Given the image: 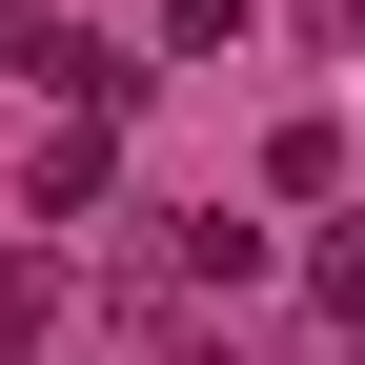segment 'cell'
<instances>
[{
    "label": "cell",
    "mask_w": 365,
    "mask_h": 365,
    "mask_svg": "<svg viewBox=\"0 0 365 365\" xmlns=\"http://www.w3.org/2000/svg\"><path fill=\"white\" fill-rule=\"evenodd\" d=\"M61 325H81V264L61 244H0V365H41Z\"/></svg>",
    "instance_id": "obj_1"
},
{
    "label": "cell",
    "mask_w": 365,
    "mask_h": 365,
    "mask_svg": "<svg viewBox=\"0 0 365 365\" xmlns=\"http://www.w3.org/2000/svg\"><path fill=\"white\" fill-rule=\"evenodd\" d=\"M102 182H122L102 122H41V163H21V203H41V223H102Z\"/></svg>",
    "instance_id": "obj_2"
},
{
    "label": "cell",
    "mask_w": 365,
    "mask_h": 365,
    "mask_svg": "<svg viewBox=\"0 0 365 365\" xmlns=\"http://www.w3.org/2000/svg\"><path fill=\"white\" fill-rule=\"evenodd\" d=\"M163 264H182V284H264V223H223V203H182V223H163Z\"/></svg>",
    "instance_id": "obj_3"
},
{
    "label": "cell",
    "mask_w": 365,
    "mask_h": 365,
    "mask_svg": "<svg viewBox=\"0 0 365 365\" xmlns=\"http://www.w3.org/2000/svg\"><path fill=\"white\" fill-rule=\"evenodd\" d=\"M304 304H325V325H365V223H325V244H304Z\"/></svg>",
    "instance_id": "obj_4"
},
{
    "label": "cell",
    "mask_w": 365,
    "mask_h": 365,
    "mask_svg": "<svg viewBox=\"0 0 365 365\" xmlns=\"http://www.w3.org/2000/svg\"><path fill=\"white\" fill-rule=\"evenodd\" d=\"M244 21H264V0H163V41H182V61H223Z\"/></svg>",
    "instance_id": "obj_5"
},
{
    "label": "cell",
    "mask_w": 365,
    "mask_h": 365,
    "mask_svg": "<svg viewBox=\"0 0 365 365\" xmlns=\"http://www.w3.org/2000/svg\"><path fill=\"white\" fill-rule=\"evenodd\" d=\"M163 365H223V345H163Z\"/></svg>",
    "instance_id": "obj_6"
}]
</instances>
